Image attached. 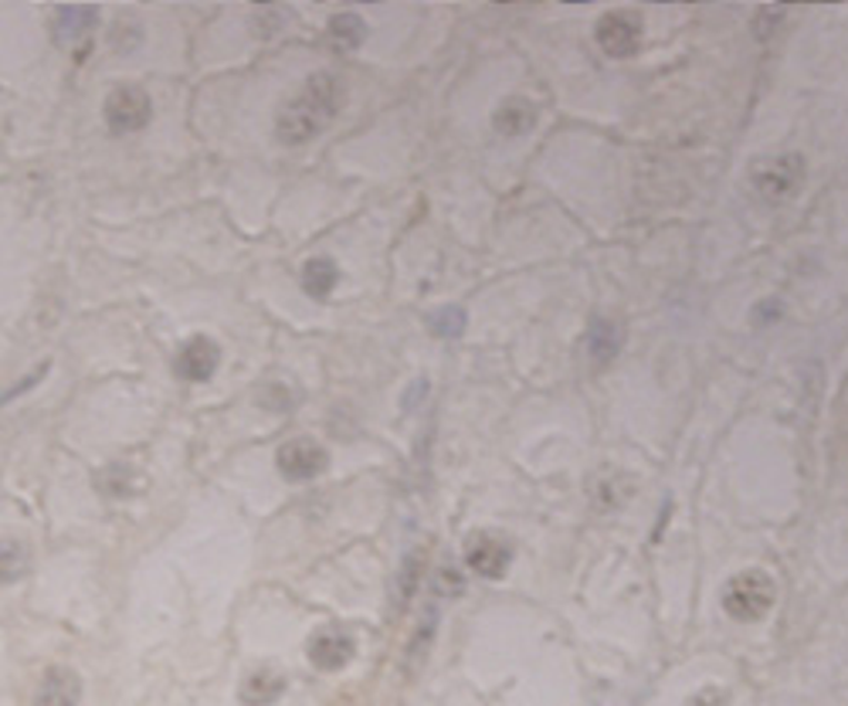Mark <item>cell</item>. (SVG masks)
<instances>
[{
  "instance_id": "obj_4",
  "label": "cell",
  "mask_w": 848,
  "mask_h": 706,
  "mask_svg": "<svg viewBox=\"0 0 848 706\" xmlns=\"http://www.w3.org/2000/svg\"><path fill=\"white\" fill-rule=\"evenodd\" d=\"M102 116H106V126L116 137L140 133L153 116V99L140 86H119L106 96Z\"/></svg>"
},
{
  "instance_id": "obj_8",
  "label": "cell",
  "mask_w": 848,
  "mask_h": 706,
  "mask_svg": "<svg viewBox=\"0 0 848 706\" xmlns=\"http://www.w3.org/2000/svg\"><path fill=\"white\" fill-rule=\"evenodd\" d=\"M466 564L479 577H502L512 564V547L496 534H472L466 540Z\"/></svg>"
},
{
  "instance_id": "obj_18",
  "label": "cell",
  "mask_w": 848,
  "mask_h": 706,
  "mask_svg": "<svg viewBox=\"0 0 848 706\" xmlns=\"http://www.w3.org/2000/svg\"><path fill=\"white\" fill-rule=\"evenodd\" d=\"M431 638H435V611H428V615L421 618V625L415 628V638H411V646H408V669H415V666L428 656Z\"/></svg>"
},
{
  "instance_id": "obj_9",
  "label": "cell",
  "mask_w": 848,
  "mask_h": 706,
  "mask_svg": "<svg viewBox=\"0 0 848 706\" xmlns=\"http://www.w3.org/2000/svg\"><path fill=\"white\" fill-rule=\"evenodd\" d=\"M82 699V679L72 666H51L38 679L31 706H79Z\"/></svg>"
},
{
  "instance_id": "obj_16",
  "label": "cell",
  "mask_w": 848,
  "mask_h": 706,
  "mask_svg": "<svg viewBox=\"0 0 848 706\" xmlns=\"http://www.w3.org/2000/svg\"><path fill=\"white\" fill-rule=\"evenodd\" d=\"M330 38H333L340 48H360L363 38H367V24H363L360 14L343 11V14H337V18L330 21Z\"/></svg>"
},
{
  "instance_id": "obj_6",
  "label": "cell",
  "mask_w": 848,
  "mask_h": 706,
  "mask_svg": "<svg viewBox=\"0 0 848 706\" xmlns=\"http://www.w3.org/2000/svg\"><path fill=\"white\" fill-rule=\"evenodd\" d=\"M595 38L608 58H631L641 44V18L631 11H608L598 18Z\"/></svg>"
},
{
  "instance_id": "obj_10",
  "label": "cell",
  "mask_w": 848,
  "mask_h": 706,
  "mask_svg": "<svg viewBox=\"0 0 848 706\" xmlns=\"http://www.w3.org/2000/svg\"><path fill=\"white\" fill-rule=\"evenodd\" d=\"M218 364H221V347L211 337H190L177 354V374L193 384L208 380L218 370Z\"/></svg>"
},
{
  "instance_id": "obj_21",
  "label": "cell",
  "mask_w": 848,
  "mask_h": 706,
  "mask_svg": "<svg viewBox=\"0 0 848 706\" xmlns=\"http://www.w3.org/2000/svg\"><path fill=\"white\" fill-rule=\"evenodd\" d=\"M689 706H727V693L720 686H706L692 696Z\"/></svg>"
},
{
  "instance_id": "obj_14",
  "label": "cell",
  "mask_w": 848,
  "mask_h": 706,
  "mask_svg": "<svg viewBox=\"0 0 848 706\" xmlns=\"http://www.w3.org/2000/svg\"><path fill=\"white\" fill-rule=\"evenodd\" d=\"M299 282H302V292H306V296L326 299V296H330V292L337 289V282H340V269H337V262H330V259H309V262L302 266Z\"/></svg>"
},
{
  "instance_id": "obj_5",
  "label": "cell",
  "mask_w": 848,
  "mask_h": 706,
  "mask_svg": "<svg viewBox=\"0 0 848 706\" xmlns=\"http://www.w3.org/2000/svg\"><path fill=\"white\" fill-rule=\"evenodd\" d=\"M306 653H309V663H312L316 669H322V673H340V669L350 666L353 656H357V638H353V632L343 628V625H322V628L312 632Z\"/></svg>"
},
{
  "instance_id": "obj_19",
  "label": "cell",
  "mask_w": 848,
  "mask_h": 706,
  "mask_svg": "<svg viewBox=\"0 0 848 706\" xmlns=\"http://www.w3.org/2000/svg\"><path fill=\"white\" fill-rule=\"evenodd\" d=\"M4 581H18L28 570V547L21 540H4Z\"/></svg>"
},
{
  "instance_id": "obj_17",
  "label": "cell",
  "mask_w": 848,
  "mask_h": 706,
  "mask_svg": "<svg viewBox=\"0 0 848 706\" xmlns=\"http://www.w3.org/2000/svg\"><path fill=\"white\" fill-rule=\"evenodd\" d=\"M466 327H469V316L459 306H445L441 312L431 316V334L435 337H462Z\"/></svg>"
},
{
  "instance_id": "obj_22",
  "label": "cell",
  "mask_w": 848,
  "mask_h": 706,
  "mask_svg": "<svg viewBox=\"0 0 848 706\" xmlns=\"http://www.w3.org/2000/svg\"><path fill=\"white\" fill-rule=\"evenodd\" d=\"M754 316H757V324H760V319H767V324H774V319L780 316V302H777V299H770V306H767V302H760Z\"/></svg>"
},
{
  "instance_id": "obj_12",
  "label": "cell",
  "mask_w": 848,
  "mask_h": 706,
  "mask_svg": "<svg viewBox=\"0 0 848 706\" xmlns=\"http://www.w3.org/2000/svg\"><path fill=\"white\" fill-rule=\"evenodd\" d=\"M286 693V676L276 669H255L241 679L238 686V699L245 706H269Z\"/></svg>"
},
{
  "instance_id": "obj_1",
  "label": "cell",
  "mask_w": 848,
  "mask_h": 706,
  "mask_svg": "<svg viewBox=\"0 0 848 706\" xmlns=\"http://www.w3.org/2000/svg\"><path fill=\"white\" fill-rule=\"evenodd\" d=\"M343 82L330 72H316L306 79V86L282 106L276 119V137L286 147H302L316 140L326 126H330L343 109Z\"/></svg>"
},
{
  "instance_id": "obj_13",
  "label": "cell",
  "mask_w": 848,
  "mask_h": 706,
  "mask_svg": "<svg viewBox=\"0 0 848 706\" xmlns=\"http://www.w3.org/2000/svg\"><path fill=\"white\" fill-rule=\"evenodd\" d=\"M96 21L92 8H61L54 11V41L58 44H76L82 38H89Z\"/></svg>"
},
{
  "instance_id": "obj_20",
  "label": "cell",
  "mask_w": 848,
  "mask_h": 706,
  "mask_svg": "<svg viewBox=\"0 0 848 706\" xmlns=\"http://www.w3.org/2000/svg\"><path fill=\"white\" fill-rule=\"evenodd\" d=\"M418 574H421V557H411V560L405 564V570H401V588H398V601H401V605L411 598V591H415V585H418Z\"/></svg>"
},
{
  "instance_id": "obj_7",
  "label": "cell",
  "mask_w": 848,
  "mask_h": 706,
  "mask_svg": "<svg viewBox=\"0 0 848 706\" xmlns=\"http://www.w3.org/2000/svg\"><path fill=\"white\" fill-rule=\"evenodd\" d=\"M276 463H279V473L286 479L306 483V479H316V476L326 473V466H330V453H326V448L312 438H292L276 453Z\"/></svg>"
},
{
  "instance_id": "obj_3",
  "label": "cell",
  "mask_w": 848,
  "mask_h": 706,
  "mask_svg": "<svg viewBox=\"0 0 848 706\" xmlns=\"http://www.w3.org/2000/svg\"><path fill=\"white\" fill-rule=\"evenodd\" d=\"M774 581L764 570H740L724 588V611L737 622H760L774 608Z\"/></svg>"
},
{
  "instance_id": "obj_15",
  "label": "cell",
  "mask_w": 848,
  "mask_h": 706,
  "mask_svg": "<svg viewBox=\"0 0 848 706\" xmlns=\"http://www.w3.org/2000/svg\"><path fill=\"white\" fill-rule=\"evenodd\" d=\"M621 350V327L611 319H595V327L587 330V354L595 364H611Z\"/></svg>"
},
{
  "instance_id": "obj_11",
  "label": "cell",
  "mask_w": 848,
  "mask_h": 706,
  "mask_svg": "<svg viewBox=\"0 0 848 706\" xmlns=\"http://www.w3.org/2000/svg\"><path fill=\"white\" fill-rule=\"evenodd\" d=\"M533 122H537V109H533L527 99H519V96L502 99V102H499V109L492 112V126H496V133H502L506 140H516V137L530 133V130H533Z\"/></svg>"
},
{
  "instance_id": "obj_2",
  "label": "cell",
  "mask_w": 848,
  "mask_h": 706,
  "mask_svg": "<svg viewBox=\"0 0 848 706\" xmlns=\"http://www.w3.org/2000/svg\"><path fill=\"white\" fill-rule=\"evenodd\" d=\"M754 190L767 205H788L805 187V157L801 153H780L770 160H760L750 173Z\"/></svg>"
}]
</instances>
